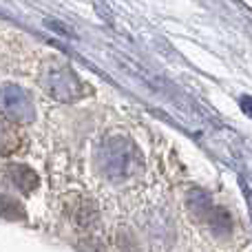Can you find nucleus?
<instances>
[{
    "label": "nucleus",
    "instance_id": "obj_1",
    "mask_svg": "<svg viewBox=\"0 0 252 252\" xmlns=\"http://www.w3.org/2000/svg\"><path fill=\"white\" fill-rule=\"evenodd\" d=\"M44 84H47L58 97H64V100L75 97L78 91H80L78 80H75V75L71 73L66 66H58V69H53L51 73L47 75V82Z\"/></svg>",
    "mask_w": 252,
    "mask_h": 252
},
{
    "label": "nucleus",
    "instance_id": "obj_2",
    "mask_svg": "<svg viewBox=\"0 0 252 252\" xmlns=\"http://www.w3.org/2000/svg\"><path fill=\"white\" fill-rule=\"evenodd\" d=\"M0 109L11 118L25 120L27 115H31V104L27 100V95L18 87H4L0 91Z\"/></svg>",
    "mask_w": 252,
    "mask_h": 252
},
{
    "label": "nucleus",
    "instance_id": "obj_3",
    "mask_svg": "<svg viewBox=\"0 0 252 252\" xmlns=\"http://www.w3.org/2000/svg\"><path fill=\"white\" fill-rule=\"evenodd\" d=\"M241 109L252 118V97H241Z\"/></svg>",
    "mask_w": 252,
    "mask_h": 252
}]
</instances>
